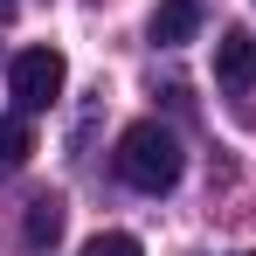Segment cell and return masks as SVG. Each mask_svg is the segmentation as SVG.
Segmentation results:
<instances>
[{
    "instance_id": "6da1fadb",
    "label": "cell",
    "mask_w": 256,
    "mask_h": 256,
    "mask_svg": "<svg viewBox=\"0 0 256 256\" xmlns=\"http://www.w3.org/2000/svg\"><path fill=\"white\" fill-rule=\"evenodd\" d=\"M111 166H118V180L138 187V194H166V187H180V166H187V160H180V138H173L160 118H138V125H125Z\"/></svg>"
},
{
    "instance_id": "7a4b0ae2",
    "label": "cell",
    "mask_w": 256,
    "mask_h": 256,
    "mask_svg": "<svg viewBox=\"0 0 256 256\" xmlns=\"http://www.w3.org/2000/svg\"><path fill=\"white\" fill-rule=\"evenodd\" d=\"M62 84H70L62 48H21V56L7 62V90H14L21 111H48V104L62 97Z\"/></svg>"
},
{
    "instance_id": "3957f363",
    "label": "cell",
    "mask_w": 256,
    "mask_h": 256,
    "mask_svg": "<svg viewBox=\"0 0 256 256\" xmlns=\"http://www.w3.org/2000/svg\"><path fill=\"white\" fill-rule=\"evenodd\" d=\"M214 84L222 90H250L256 84V42L242 28H228V35L214 42Z\"/></svg>"
},
{
    "instance_id": "277c9868",
    "label": "cell",
    "mask_w": 256,
    "mask_h": 256,
    "mask_svg": "<svg viewBox=\"0 0 256 256\" xmlns=\"http://www.w3.org/2000/svg\"><path fill=\"white\" fill-rule=\"evenodd\" d=\"M201 35V0H160L152 7V42L160 48H180Z\"/></svg>"
},
{
    "instance_id": "5b68a950",
    "label": "cell",
    "mask_w": 256,
    "mask_h": 256,
    "mask_svg": "<svg viewBox=\"0 0 256 256\" xmlns=\"http://www.w3.org/2000/svg\"><path fill=\"white\" fill-rule=\"evenodd\" d=\"M62 222H70V208H62L56 194L28 201V228H21V236H28V250H56V242H62Z\"/></svg>"
},
{
    "instance_id": "8992f818",
    "label": "cell",
    "mask_w": 256,
    "mask_h": 256,
    "mask_svg": "<svg viewBox=\"0 0 256 256\" xmlns=\"http://www.w3.org/2000/svg\"><path fill=\"white\" fill-rule=\"evenodd\" d=\"M28 152H35V138H28V125H21V118H0V180L28 166Z\"/></svg>"
},
{
    "instance_id": "52a82bcc",
    "label": "cell",
    "mask_w": 256,
    "mask_h": 256,
    "mask_svg": "<svg viewBox=\"0 0 256 256\" xmlns=\"http://www.w3.org/2000/svg\"><path fill=\"white\" fill-rule=\"evenodd\" d=\"M76 256H138V236H125V228H104V236H90Z\"/></svg>"
},
{
    "instance_id": "ba28073f",
    "label": "cell",
    "mask_w": 256,
    "mask_h": 256,
    "mask_svg": "<svg viewBox=\"0 0 256 256\" xmlns=\"http://www.w3.org/2000/svg\"><path fill=\"white\" fill-rule=\"evenodd\" d=\"M7 21H14V0H0V28H7Z\"/></svg>"
}]
</instances>
